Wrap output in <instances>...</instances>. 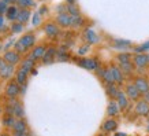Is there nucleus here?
<instances>
[{"mask_svg":"<svg viewBox=\"0 0 149 136\" xmlns=\"http://www.w3.org/2000/svg\"><path fill=\"white\" fill-rule=\"evenodd\" d=\"M14 68H13V65H8V66H3V68L0 69V76L1 77H10L11 76V73H13Z\"/></svg>","mask_w":149,"mask_h":136,"instance_id":"obj_11","label":"nucleus"},{"mask_svg":"<svg viewBox=\"0 0 149 136\" xmlns=\"http://www.w3.org/2000/svg\"><path fill=\"white\" fill-rule=\"evenodd\" d=\"M3 123H4L6 127H13L14 123H15V120H14V116H11V114H7L4 117V120H3Z\"/></svg>","mask_w":149,"mask_h":136,"instance_id":"obj_16","label":"nucleus"},{"mask_svg":"<svg viewBox=\"0 0 149 136\" xmlns=\"http://www.w3.org/2000/svg\"><path fill=\"white\" fill-rule=\"evenodd\" d=\"M19 92H21V89H19V87H18V82H10L8 85H7V95L10 98H15Z\"/></svg>","mask_w":149,"mask_h":136,"instance_id":"obj_2","label":"nucleus"},{"mask_svg":"<svg viewBox=\"0 0 149 136\" xmlns=\"http://www.w3.org/2000/svg\"><path fill=\"white\" fill-rule=\"evenodd\" d=\"M72 1H74V0H68V3H70V4H72Z\"/></svg>","mask_w":149,"mask_h":136,"instance_id":"obj_29","label":"nucleus"},{"mask_svg":"<svg viewBox=\"0 0 149 136\" xmlns=\"http://www.w3.org/2000/svg\"><path fill=\"white\" fill-rule=\"evenodd\" d=\"M86 39L89 41H92V43H96V41L99 40V37H96V35L93 33V30H88L86 32Z\"/></svg>","mask_w":149,"mask_h":136,"instance_id":"obj_20","label":"nucleus"},{"mask_svg":"<svg viewBox=\"0 0 149 136\" xmlns=\"http://www.w3.org/2000/svg\"><path fill=\"white\" fill-rule=\"evenodd\" d=\"M72 21V17H68L67 14H60L58 17V22L62 25V26H70Z\"/></svg>","mask_w":149,"mask_h":136,"instance_id":"obj_5","label":"nucleus"},{"mask_svg":"<svg viewBox=\"0 0 149 136\" xmlns=\"http://www.w3.org/2000/svg\"><path fill=\"white\" fill-rule=\"evenodd\" d=\"M148 131H149V125H148Z\"/></svg>","mask_w":149,"mask_h":136,"instance_id":"obj_32","label":"nucleus"},{"mask_svg":"<svg viewBox=\"0 0 149 136\" xmlns=\"http://www.w3.org/2000/svg\"><path fill=\"white\" fill-rule=\"evenodd\" d=\"M127 95L130 96L131 99H137L140 96V89L137 88V85H129L127 88Z\"/></svg>","mask_w":149,"mask_h":136,"instance_id":"obj_8","label":"nucleus"},{"mask_svg":"<svg viewBox=\"0 0 149 136\" xmlns=\"http://www.w3.org/2000/svg\"><path fill=\"white\" fill-rule=\"evenodd\" d=\"M55 55V50L54 48H51V50H48L44 54V62H51L52 61V56Z\"/></svg>","mask_w":149,"mask_h":136,"instance_id":"obj_18","label":"nucleus"},{"mask_svg":"<svg viewBox=\"0 0 149 136\" xmlns=\"http://www.w3.org/2000/svg\"><path fill=\"white\" fill-rule=\"evenodd\" d=\"M22 27H23V25H21V23H15V25H13V30L14 32H21Z\"/></svg>","mask_w":149,"mask_h":136,"instance_id":"obj_23","label":"nucleus"},{"mask_svg":"<svg viewBox=\"0 0 149 136\" xmlns=\"http://www.w3.org/2000/svg\"><path fill=\"white\" fill-rule=\"evenodd\" d=\"M13 129L14 132H26V124L23 123L22 120H18V121L14 123Z\"/></svg>","mask_w":149,"mask_h":136,"instance_id":"obj_9","label":"nucleus"},{"mask_svg":"<svg viewBox=\"0 0 149 136\" xmlns=\"http://www.w3.org/2000/svg\"><path fill=\"white\" fill-rule=\"evenodd\" d=\"M26 81V72L25 70H19L18 74H17V82L18 84H23Z\"/></svg>","mask_w":149,"mask_h":136,"instance_id":"obj_15","label":"nucleus"},{"mask_svg":"<svg viewBox=\"0 0 149 136\" xmlns=\"http://www.w3.org/2000/svg\"><path fill=\"white\" fill-rule=\"evenodd\" d=\"M10 106H13V109H14V116L15 117H18V118H22L23 117V109H22V106H21V103H18L17 100L14 99L10 102Z\"/></svg>","mask_w":149,"mask_h":136,"instance_id":"obj_3","label":"nucleus"},{"mask_svg":"<svg viewBox=\"0 0 149 136\" xmlns=\"http://www.w3.org/2000/svg\"><path fill=\"white\" fill-rule=\"evenodd\" d=\"M118 104H119V107H122V109H125L127 106V99H126V96H125V94H122V92L118 94Z\"/></svg>","mask_w":149,"mask_h":136,"instance_id":"obj_14","label":"nucleus"},{"mask_svg":"<svg viewBox=\"0 0 149 136\" xmlns=\"http://www.w3.org/2000/svg\"><path fill=\"white\" fill-rule=\"evenodd\" d=\"M37 23H40V15H38V13L34 14V17H33V25H37Z\"/></svg>","mask_w":149,"mask_h":136,"instance_id":"obj_25","label":"nucleus"},{"mask_svg":"<svg viewBox=\"0 0 149 136\" xmlns=\"http://www.w3.org/2000/svg\"><path fill=\"white\" fill-rule=\"evenodd\" d=\"M18 18L21 19V21H23V22H25V21L29 18V13L25 10V11H22V13H21V15H18Z\"/></svg>","mask_w":149,"mask_h":136,"instance_id":"obj_21","label":"nucleus"},{"mask_svg":"<svg viewBox=\"0 0 149 136\" xmlns=\"http://www.w3.org/2000/svg\"><path fill=\"white\" fill-rule=\"evenodd\" d=\"M6 1H10V0H6ZM13 1H17V0H13Z\"/></svg>","mask_w":149,"mask_h":136,"instance_id":"obj_31","label":"nucleus"},{"mask_svg":"<svg viewBox=\"0 0 149 136\" xmlns=\"http://www.w3.org/2000/svg\"><path fill=\"white\" fill-rule=\"evenodd\" d=\"M0 136H8V135H6V133H1V135H0Z\"/></svg>","mask_w":149,"mask_h":136,"instance_id":"obj_30","label":"nucleus"},{"mask_svg":"<svg viewBox=\"0 0 149 136\" xmlns=\"http://www.w3.org/2000/svg\"><path fill=\"white\" fill-rule=\"evenodd\" d=\"M3 25V18H1V15H0V26Z\"/></svg>","mask_w":149,"mask_h":136,"instance_id":"obj_27","label":"nucleus"},{"mask_svg":"<svg viewBox=\"0 0 149 136\" xmlns=\"http://www.w3.org/2000/svg\"><path fill=\"white\" fill-rule=\"evenodd\" d=\"M45 33L51 37H55L59 33V29H58L56 25H54V23H48V25L45 26Z\"/></svg>","mask_w":149,"mask_h":136,"instance_id":"obj_7","label":"nucleus"},{"mask_svg":"<svg viewBox=\"0 0 149 136\" xmlns=\"http://www.w3.org/2000/svg\"><path fill=\"white\" fill-rule=\"evenodd\" d=\"M6 3H7L6 0H4V1H0V14L4 13V11H7V10H8V8H7V4H6Z\"/></svg>","mask_w":149,"mask_h":136,"instance_id":"obj_22","label":"nucleus"},{"mask_svg":"<svg viewBox=\"0 0 149 136\" xmlns=\"http://www.w3.org/2000/svg\"><path fill=\"white\" fill-rule=\"evenodd\" d=\"M115 136H125V133H116Z\"/></svg>","mask_w":149,"mask_h":136,"instance_id":"obj_28","label":"nucleus"},{"mask_svg":"<svg viewBox=\"0 0 149 136\" xmlns=\"http://www.w3.org/2000/svg\"><path fill=\"white\" fill-rule=\"evenodd\" d=\"M44 54H45V47H37L36 50L33 51V54L30 55V59H33V61H36L37 58H40V56H42Z\"/></svg>","mask_w":149,"mask_h":136,"instance_id":"obj_10","label":"nucleus"},{"mask_svg":"<svg viewBox=\"0 0 149 136\" xmlns=\"http://www.w3.org/2000/svg\"><path fill=\"white\" fill-rule=\"evenodd\" d=\"M7 13H8V18L10 19L18 18V14H17V8H15V7H10V8L7 10Z\"/></svg>","mask_w":149,"mask_h":136,"instance_id":"obj_19","label":"nucleus"},{"mask_svg":"<svg viewBox=\"0 0 149 136\" xmlns=\"http://www.w3.org/2000/svg\"><path fill=\"white\" fill-rule=\"evenodd\" d=\"M4 61L7 63H11V65L17 63L19 61V55L17 54V52H11V51H10V52H7V54L4 55Z\"/></svg>","mask_w":149,"mask_h":136,"instance_id":"obj_6","label":"nucleus"},{"mask_svg":"<svg viewBox=\"0 0 149 136\" xmlns=\"http://www.w3.org/2000/svg\"><path fill=\"white\" fill-rule=\"evenodd\" d=\"M115 128H116V121H115V120H108V121H105V124L103 125V129L107 132L113 131Z\"/></svg>","mask_w":149,"mask_h":136,"instance_id":"obj_12","label":"nucleus"},{"mask_svg":"<svg viewBox=\"0 0 149 136\" xmlns=\"http://www.w3.org/2000/svg\"><path fill=\"white\" fill-rule=\"evenodd\" d=\"M14 136H29V135H26V132H14Z\"/></svg>","mask_w":149,"mask_h":136,"instance_id":"obj_26","label":"nucleus"},{"mask_svg":"<svg viewBox=\"0 0 149 136\" xmlns=\"http://www.w3.org/2000/svg\"><path fill=\"white\" fill-rule=\"evenodd\" d=\"M18 1L21 6H32L33 4L32 0H18Z\"/></svg>","mask_w":149,"mask_h":136,"instance_id":"obj_24","label":"nucleus"},{"mask_svg":"<svg viewBox=\"0 0 149 136\" xmlns=\"http://www.w3.org/2000/svg\"><path fill=\"white\" fill-rule=\"evenodd\" d=\"M34 36L33 35H26V36H23L21 40L18 41V44H17V50L18 51H25L27 47H30V45L34 44Z\"/></svg>","mask_w":149,"mask_h":136,"instance_id":"obj_1","label":"nucleus"},{"mask_svg":"<svg viewBox=\"0 0 149 136\" xmlns=\"http://www.w3.org/2000/svg\"><path fill=\"white\" fill-rule=\"evenodd\" d=\"M118 111H119V104L116 102H111L108 106V114L109 116H116Z\"/></svg>","mask_w":149,"mask_h":136,"instance_id":"obj_13","label":"nucleus"},{"mask_svg":"<svg viewBox=\"0 0 149 136\" xmlns=\"http://www.w3.org/2000/svg\"><path fill=\"white\" fill-rule=\"evenodd\" d=\"M33 68V59H26V61H23L22 63V70H25V72H29L30 69Z\"/></svg>","mask_w":149,"mask_h":136,"instance_id":"obj_17","label":"nucleus"},{"mask_svg":"<svg viewBox=\"0 0 149 136\" xmlns=\"http://www.w3.org/2000/svg\"><path fill=\"white\" fill-rule=\"evenodd\" d=\"M136 111L138 114H148L149 113V104H148V102L146 100H142V102H138V104L136 106Z\"/></svg>","mask_w":149,"mask_h":136,"instance_id":"obj_4","label":"nucleus"}]
</instances>
